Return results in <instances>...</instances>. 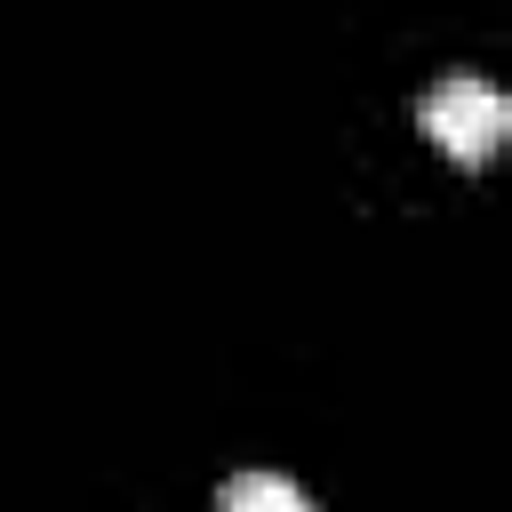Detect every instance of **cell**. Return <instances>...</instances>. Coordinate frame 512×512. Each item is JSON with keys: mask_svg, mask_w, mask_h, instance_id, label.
I'll return each mask as SVG.
<instances>
[{"mask_svg": "<svg viewBox=\"0 0 512 512\" xmlns=\"http://www.w3.org/2000/svg\"><path fill=\"white\" fill-rule=\"evenodd\" d=\"M504 128H512V104H504L496 80L448 72V80L424 88V136H432L448 160H488V152L504 144Z\"/></svg>", "mask_w": 512, "mask_h": 512, "instance_id": "obj_1", "label": "cell"}, {"mask_svg": "<svg viewBox=\"0 0 512 512\" xmlns=\"http://www.w3.org/2000/svg\"><path fill=\"white\" fill-rule=\"evenodd\" d=\"M216 512H312V504H304V488L288 472H232Z\"/></svg>", "mask_w": 512, "mask_h": 512, "instance_id": "obj_2", "label": "cell"}]
</instances>
